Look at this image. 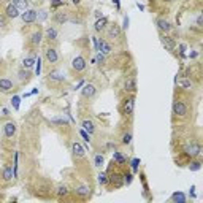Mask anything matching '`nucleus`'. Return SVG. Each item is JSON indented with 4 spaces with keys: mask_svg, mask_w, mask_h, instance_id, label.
<instances>
[{
    "mask_svg": "<svg viewBox=\"0 0 203 203\" xmlns=\"http://www.w3.org/2000/svg\"><path fill=\"white\" fill-rule=\"evenodd\" d=\"M173 114L178 117H186L189 114V108L183 100H176L173 103Z\"/></svg>",
    "mask_w": 203,
    "mask_h": 203,
    "instance_id": "obj_1",
    "label": "nucleus"
},
{
    "mask_svg": "<svg viewBox=\"0 0 203 203\" xmlns=\"http://www.w3.org/2000/svg\"><path fill=\"white\" fill-rule=\"evenodd\" d=\"M106 40H117L121 37V27L117 24H110V25H106Z\"/></svg>",
    "mask_w": 203,
    "mask_h": 203,
    "instance_id": "obj_2",
    "label": "nucleus"
},
{
    "mask_svg": "<svg viewBox=\"0 0 203 203\" xmlns=\"http://www.w3.org/2000/svg\"><path fill=\"white\" fill-rule=\"evenodd\" d=\"M160 42H162V45H164V48L167 51H170V52H173L174 49H176V42H174V38H171L167 33H162L160 35Z\"/></svg>",
    "mask_w": 203,
    "mask_h": 203,
    "instance_id": "obj_3",
    "label": "nucleus"
},
{
    "mask_svg": "<svg viewBox=\"0 0 203 203\" xmlns=\"http://www.w3.org/2000/svg\"><path fill=\"white\" fill-rule=\"evenodd\" d=\"M86 67H87V62L83 56H76L73 60H72V68L75 72H84L86 70Z\"/></svg>",
    "mask_w": 203,
    "mask_h": 203,
    "instance_id": "obj_4",
    "label": "nucleus"
},
{
    "mask_svg": "<svg viewBox=\"0 0 203 203\" xmlns=\"http://www.w3.org/2000/svg\"><path fill=\"white\" fill-rule=\"evenodd\" d=\"M16 132H18V126H16L15 121H8V122L3 126V135L7 138H13L16 135Z\"/></svg>",
    "mask_w": 203,
    "mask_h": 203,
    "instance_id": "obj_5",
    "label": "nucleus"
},
{
    "mask_svg": "<svg viewBox=\"0 0 203 203\" xmlns=\"http://www.w3.org/2000/svg\"><path fill=\"white\" fill-rule=\"evenodd\" d=\"M184 152H186L187 156H191V157H197V156L201 154V148H200L198 143H189V144H186V148H184Z\"/></svg>",
    "mask_w": 203,
    "mask_h": 203,
    "instance_id": "obj_6",
    "label": "nucleus"
},
{
    "mask_svg": "<svg viewBox=\"0 0 203 203\" xmlns=\"http://www.w3.org/2000/svg\"><path fill=\"white\" fill-rule=\"evenodd\" d=\"M45 59L49 62V64H57V60H59V52H57V49L56 48H46V51H45Z\"/></svg>",
    "mask_w": 203,
    "mask_h": 203,
    "instance_id": "obj_7",
    "label": "nucleus"
},
{
    "mask_svg": "<svg viewBox=\"0 0 203 203\" xmlns=\"http://www.w3.org/2000/svg\"><path fill=\"white\" fill-rule=\"evenodd\" d=\"M21 18L24 24H32L37 22V11L35 10H25L24 13H21Z\"/></svg>",
    "mask_w": 203,
    "mask_h": 203,
    "instance_id": "obj_8",
    "label": "nucleus"
},
{
    "mask_svg": "<svg viewBox=\"0 0 203 203\" xmlns=\"http://www.w3.org/2000/svg\"><path fill=\"white\" fill-rule=\"evenodd\" d=\"M113 48L111 45L108 43V40L106 38H99V51L97 52H102L103 56H108V54H111Z\"/></svg>",
    "mask_w": 203,
    "mask_h": 203,
    "instance_id": "obj_9",
    "label": "nucleus"
},
{
    "mask_svg": "<svg viewBox=\"0 0 203 203\" xmlns=\"http://www.w3.org/2000/svg\"><path fill=\"white\" fill-rule=\"evenodd\" d=\"M81 94H83V97H84V99H92V97L97 94V87L94 86L92 83L84 84V86H83V89H81Z\"/></svg>",
    "mask_w": 203,
    "mask_h": 203,
    "instance_id": "obj_10",
    "label": "nucleus"
},
{
    "mask_svg": "<svg viewBox=\"0 0 203 203\" xmlns=\"http://www.w3.org/2000/svg\"><path fill=\"white\" fill-rule=\"evenodd\" d=\"M133 110H135V99H133V97L126 99V100H124V105H122V113H124L126 116H130V114L133 113Z\"/></svg>",
    "mask_w": 203,
    "mask_h": 203,
    "instance_id": "obj_11",
    "label": "nucleus"
},
{
    "mask_svg": "<svg viewBox=\"0 0 203 203\" xmlns=\"http://www.w3.org/2000/svg\"><path fill=\"white\" fill-rule=\"evenodd\" d=\"M5 15H7L8 19H16V18L21 16V11H19L15 5H13V3H10V5H7V8H5Z\"/></svg>",
    "mask_w": 203,
    "mask_h": 203,
    "instance_id": "obj_12",
    "label": "nucleus"
},
{
    "mask_svg": "<svg viewBox=\"0 0 203 203\" xmlns=\"http://www.w3.org/2000/svg\"><path fill=\"white\" fill-rule=\"evenodd\" d=\"M108 183H111L116 189H119V187H122V186H124V178H122V174L114 173V174H111V176L108 178Z\"/></svg>",
    "mask_w": 203,
    "mask_h": 203,
    "instance_id": "obj_13",
    "label": "nucleus"
},
{
    "mask_svg": "<svg viewBox=\"0 0 203 203\" xmlns=\"http://www.w3.org/2000/svg\"><path fill=\"white\" fill-rule=\"evenodd\" d=\"M13 90V81L8 78H0V92L8 94Z\"/></svg>",
    "mask_w": 203,
    "mask_h": 203,
    "instance_id": "obj_14",
    "label": "nucleus"
},
{
    "mask_svg": "<svg viewBox=\"0 0 203 203\" xmlns=\"http://www.w3.org/2000/svg\"><path fill=\"white\" fill-rule=\"evenodd\" d=\"M124 90H126V92H132V94L137 92V81H135L133 76H130V78L126 79V83H124Z\"/></svg>",
    "mask_w": 203,
    "mask_h": 203,
    "instance_id": "obj_15",
    "label": "nucleus"
},
{
    "mask_svg": "<svg viewBox=\"0 0 203 203\" xmlns=\"http://www.w3.org/2000/svg\"><path fill=\"white\" fill-rule=\"evenodd\" d=\"M156 24H157V29H159L162 33H168V32L171 30V24H170L167 19H157Z\"/></svg>",
    "mask_w": 203,
    "mask_h": 203,
    "instance_id": "obj_16",
    "label": "nucleus"
},
{
    "mask_svg": "<svg viewBox=\"0 0 203 203\" xmlns=\"http://www.w3.org/2000/svg\"><path fill=\"white\" fill-rule=\"evenodd\" d=\"M42 40H43V33H42V30H35V32L30 35L29 42H30V45H32V46H40Z\"/></svg>",
    "mask_w": 203,
    "mask_h": 203,
    "instance_id": "obj_17",
    "label": "nucleus"
},
{
    "mask_svg": "<svg viewBox=\"0 0 203 203\" xmlns=\"http://www.w3.org/2000/svg\"><path fill=\"white\" fill-rule=\"evenodd\" d=\"M72 152H73L76 157H79V159H81V157H84V154H86L84 148L81 146L78 141H73V143H72Z\"/></svg>",
    "mask_w": 203,
    "mask_h": 203,
    "instance_id": "obj_18",
    "label": "nucleus"
},
{
    "mask_svg": "<svg viewBox=\"0 0 203 203\" xmlns=\"http://www.w3.org/2000/svg\"><path fill=\"white\" fill-rule=\"evenodd\" d=\"M106 25H108V19H106L105 16H102V18H99V19L95 21L94 29H95V32H103V30L106 29Z\"/></svg>",
    "mask_w": 203,
    "mask_h": 203,
    "instance_id": "obj_19",
    "label": "nucleus"
},
{
    "mask_svg": "<svg viewBox=\"0 0 203 203\" xmlns=\"http://www.w3.org/2000/svg\"><path fill=\"white\" fill-rule=\"evenodd\" d=\"M57 37H59L57 29H56V27H52V25H49L46 29V38L49 40V42H57Z\"/></svg>",
    "mask_w": 203,
    "mask_h": 203,
    "instance_id": "obj_20",
    "label": "nucleus"
},
{
    "mask_svg": "<svg viewBox=\"0 0 203 203\" xmlns=\"http://www.w3.org/2000/svg\"><path fill=\"white\" fill-rule=\"evenodd\" d=\"M81 127H83V130H86L89 135L95 133V126H94V122L90 119H84L83 122H81Z\"/></svg>",
    "mask_w": 203,
    "mask_h": 203,
    "instance_id": "obj_21",
    "label": "nucleus"
},
{
    "mask_svg": "<svg viewBox=\"0 0 203 203\" xmlns=\"http://www.w3.org/2000/svg\"><path fill=\"white\" fill-rule=\"evenodd\" d=\"M75 194L79 195V197H83V198H86V197H89V194H90V189H89L87 186H76V187H75Z\"/></svg>",
    "mask_w": 203,
    "mask_h": 203,
    "instance_id": "obj_22",
    "label": "nucleus"
},
{
    "mask_svg": "<svg viewBox=\"0 0 203 203\" xmlns=\"http://www.w3.org/2000/svg\"><path fill=\"white\" fill-rule=\"evenodd\" d=\"M54 21H56L57 24H65L67 21H68V13L67 11H59L54 15Z\"/></svg>",
    "mask_w": 203,
    "mask_h": 203,
    "instance_id": "obj_23",
    "label": "nucleus"
},
{
    "mask_svg": "<svg viewBox=\"0 0 203 203\" xmlns=\"http://www.w3.org/2000/svg\"><path fill=\"white\" fill-rule=\"evenodd\" d=\"M113 160L116 162L117 165H124L126 162H127V157L122 154V152H119V151H114L113 152Z\"/></svg>",
    "mask_w": 203,
    "mask_h": 203,
    "instance_id": "obj_24",
    "label": "nucleus"
},
{
    "mask_svg": "<svg viewBox=\"0 0 203 203\" xmlns=\"http://www.w3.org/2000/svg\"><path fill=\"white\" fill-rule=\"evenodd\" d=\"M48 76H49V81H54V83H64L65 81V76L60 72H51Z\"/></svg>",
    "mask_w": 203,
    "mask_h": 203,
    "instance_id": "obj_25",
    "label": "nucleus"
},
{
    "mask_svg": "<svg viewBox=\"0 0 203 203\" xmlns=\"http://www.w3.org/2000/svg\"><path fill=\"white\" fill-rule=\"evenodd\" d=\"M68 187H67L65 184H59L57 187H56V195L59 197V198H64V197H67L68 195Z\"/></svg>",
    "mask_w": 203,
    "mask_h": 203,
    "instance_id": "obj_26",
    "label": "nucleus"
},
{
    "mask_svg": "<svg viewBox=\"0 0 203 203\" xmlns=\"http://www.w3.org/2000/svg\"><path fill=\"white\" fill-rule=\"evenodd\" d=\"M18 78L21 83H27V81L30 79V70H25V68H21L18 72Z\"/></svg>",
    "mask_w": 203,
    "mask_h": 203,
    "instance_id": "obj_27",
    "label": "nucleus"
},
{
    "mask_svg": "<svg viewBox=\"0 0 203 203\" xmlns=\"http://www.w3.org/2000/svg\"><path fill=\"white\" fill-rule=\"evenodd\" d=\"M2 178H3L5 181H11L13 178H15V171H13L11 167H5V168H3V171H2Z\"/></svg>",
    "mask_w": 203,
    "mask_h": 203,
    "instance_id": "obj_28",
    "label": "nucleus"
},
{
    "mask_svg": "<svg viewBox=\"0 0 203 203\" xmlns=\"http://www.w3.org/2000/svg\"><path fill=\"white\" fill-rule=\"evenodd\" d=\"M35 57H25L24 60H22V68H25V70H32V67L35 65Z\"/></svg>",
    "mask_w": 203,
    "mask_h": 203,
    "instance_id": "obj_29",
    "label": "nucleus"
},
{
    "mask_svg": "<svg viewBox=\"0 0 203 203\" xmlns=\"http://www.w3.org/2000/svg\"><path fill=\"white\" fill-rule=\"evenodd\" d=\"M13 5H15L19 11H25L27 10V7H29V3H27V0H13L11 2Z\"/></svg>",
    "mask_w": 203,
    "mask_h": 203,
    "instance_id": "obj_30",
    "label": "nucleus"
},
{
    "mask_svg": "<svg viewBox=\"0 0 203 203\" xmlns=\"http://www.w3.org/2000/svg\"><path fill=\"white\" fill-rule=\"evenodd\" d=\"M179 84H181L184 89H187V90H191V89H192V86H194V84H192V81L189 79L187 76H184V78H181V79H179Z\"/></svg>",
    "mask_w": 203,
    "mask_h": 203,
    "instance_id": "obj_31",
    "label": "nucleus"
},
{
    "mask_svg": "<svg viewBox=\"0 0 203 203\" xmlns=\"http://www.w3.org/2000/svg\"><path fill=\"white\" fill-rule=\"evenodd\" d=\"M46 18H48V11L46 10L37 11V22H43V21H46Z\"/></svg>",
    "mask_w": 203,
    "mask_h": 203,
    "instance_id": "obj_32",
    "label": "nucleus"
},
{
    "mask_svg": "<svg viewBox=\"0 0 203 203\" xmlns=\"http://www.w3.org/2000/svg\"><path fill=\"white\" fill-rule=\"evenodd\" d=\"M189 168H191V171H198V170L201 168V162H198V160H194V162H191V165H189Z\"/></svg>",
    "mask_w": 203,
    "mask_h": 203,
    "instance_id": "obj_33",
    "label": "nucleus"
},
{
    "mask_svg": "<svg viewBox=\"0 0 203 203\" xmlns=\"http://www.w3.org/2000/svg\"><path fill=\"white\" fill-rule=\"evenodd\" d=\"M130 167H132V171L135 173V171L138 170V167H140V159H138V157L132 159V162H130Z\"/></svg>",
    "mask_w": 203,
    "mask_h": 203,
    "instance_id": "obj_34",
    "label": "nucleus"
},
{
    "mask_svg": "<svg viewBox=\"0 0 203 203\" xmlns=\"http://www.w3.org/2000/svg\"><path fill=\"white\" fill-rule=\"evenodd\" d=\"M94 165H95L97 168H100V167L103 165V156H102V154H97V156H95V159H94Z\"/></svg>",
    "mask_w": 203,
    "mask_h": 203,
    "instance_id": "obj_35",
    "label": "nucleus"
},
{
    "mask_svg": "<svg viewBox=\"0 0 203 203\" xmlns=\"http://www.w3.org/2000/svg\"><path fill=\"white\" fill-rule=\"evenodd\" d=\"M97 179H99V184H102V186H105L106 183H108V176H106V173H99V176H97Z\"/></svg>",
    "mask_w": 203,
    "mask_h": 203,
    "instance_id": "obj_36",
    "label": "nucleus"
},
{
    "mask_svg": "<svg viewBox=\"0 0 203 203\" xmlns=\"http://www.w3.org/2000/svg\"><path fill=\"white\" fill-rule=\"evenodd\" d=\"M121 141H122V144H130V143H132V133H130V132L124 133V135H122V140H121Z\"/></svg>",
    "mask_w": 203,
    "mask_h": 203,
    "instance_id": "obj_37",
    "label": "nucleus"
},
{
    "mask_svg": "<svg viewBox=\"0 0 203 203\" xmlns=\"http://www.w3.org/2000/svg\"><path fill=\"white\" fill-rule=\"evenodd\" d=\"M174 201H181V203H184L186 201V197H184V194H181V192H176V194H173V197H171Z\"/></svg>",
    "mask_w": 203,
    "mask_h": 203,
    "instance_id": "obj_38",
    "label": "nucleus"
},
{
    "mask_svg": "<svg viewBox=\"0 0 203 203\" xmlns=\"http://www.w3.org/2000/svg\"><path fill=\"white\" fill-rule=\"evenodd\" d=\"M8 25V18L7 15H0V29H5Z\"/></svg>",
    "mask_w": 203,
    "mask_h": 203,
    "instance_id": "obj_39",
    "label": "nucleus"
},
{
    "mask_svg": "<svg viewBox=\"0 0 203 203\" xmlns=\"http://www.w3.org/2000/svg\"><path fill=\"white\" fill-rule=\"evenodd\" d=\"M35 64H37V67H35V75L40 76V73H42V59L38 57V60H37Z\"/></svg>",
    "mask_w": 203,
    "mask_h": 203,
    "instance_id": "obj_40",
    "label": "nucleus"
},
{
    "mask_svg": "<svg viewBox=\"0 0 203 203\" xmlns=\"http://www.w3.org/2000/svg\"><path fill=\"white\" fill-rule=\"evenodd\" d=\"M51 122H54V124H60V126L64 124V126H65V124H67V121L62 119V117H54V119H51Z\"/></svg>",
    "mask_w": 203,
    "mask_h": 203,
    "instance_id": "obj_41",
    "label": "nucleus"
},
{
    "mask_svg": "<svg viewBox=\"0 0 203 203\" xmlns=\"http://www.w3.org/2000/svg\"><path fill=\"white\" fill-rule=\"evenodd\" d=\"M60 5H64V0H52V2H51V7H52V8H57V7H60Z\"/></svg>",
    "mask_w": 203,
    "mask_h": 203,
    "instance_id": "obj_42",
    "label": "nucleus"
},
{
    "mask_svg": "<svg viewBox=\"0 0 203 203\" xmlns=\"http://www.w3.org/2000/svg\"><path fill=\"white\" fill-rule=\"evenodd\" d=\"M19 97H13V100H11V103H13V106H15V110H18L19 108Z\"/></svg>",
    "mask_w": 203,
    "mask_h": 203,
    "instance_id": "obj_43",
    "label": "nucleus"
},
{
    "mask_svg": "<svg viewBox=\"0 0 203 203\" xmlns=\"http://www.w3.org/2000/svg\"><path fill=\"white\" fill-rule=\"evenodd\" d=\"M122 178H124V184H127V186H129V184L132 183V178H133V176H132V174H124Z\"/></svg>",
    "mask_w": 203,
    "mask_h": 203,
    "instance_id": "obj_44",
    "label": "nucleus"
},
{
    "mask_svg": "<svg viewBox=\"0 0 203 203\" xmlns=\"http://www.w3.org/2000/svg\"><path fill=\"white\" fill-rule=\"evenodd\" d=\"M79 133H81V137H83V138H84V140H86V141L89 143V133H87L86 130H83V129L79 130Z\"/></svg>",
    "mask_w": 203,
    "mask_h": 203,
    "instance_id": "obj_45",
    "label": "nucleus"
},
{
    "mask_svg": "<svg viewBox=\"0 0 203 203\" xmlns=\"http://www.w3.org/2000/svg\"><path fill=\"white\" fill-rule=\"evenodd\" d=\"M103 60H105V56H103L102 52H97V62L102 65V64H103Z\"/></svg>",
    "mask_w": 203,
    "mask_h": 203,
    "instance_id": "obj_46",
    "label": "nucleus"
},
{
    "mask_svg": "<svg viewBox=\"0 0 203 203\" xmlns=\"http://www.w3.org/2000/svg\"><path fill=\"white\" fill-rule=\"evenodd\" d=\"M201 22H203V15L200 13V15H198V18H197V25H198V27H201Z\"/></svg>",
    "mask_w": 203,
    "mask_h": 203,
    "instance_id": "obj_47",
    "label": "nucleus"
},
{
    "mask_svg": "<svg viewBox=\"0 0 203 203\" xmlns=\"http://www.w3.org/2000/svg\"><path fill=\"white\" fill-rule=\"evenodd\" d=\"M127 27H129V18L126 16V18H124V25H122V29L127 30Z\"/></svg>",
    "mask_w": 203,
    "mask_h": 203,
    "instance_id": "obj_48",
    "label": "nucleus"
},
{
    "mask_svg": "<svg viewBox=\"0 0 203 203\" xmlns=\"http://www.w3.org/2000/svg\"><path fill=\"white\" fill-rule=\"evenodd\" d=\"M179 49H181V54H184V51H186V45H179Z\"/></svg>",
    "mask_w": 203,
    "mask_h": 203,
    "instance_id": "obj_49",
    "label": "nucleus"
},
{
    "mask_svg": "<svg viewBox=\"0 0 203 203\" xmlns=\"http://www.w3.org/2000/svg\"><path fill=\"white\" fill-rule=\"evenodd\" d=\"M83 86H84V81H81V83H78V84H76V89H79V87H83Z\"/></svg>",
    "mask_w": 203,
    "mask_h": 203,
    "instance_id": "obj_50",
    "label": "nucleus"
},
{
    "mask_svg": "<svg viewBox=\"0 0 203 203\" xmlns=\"http://www.w3.org/2000/svg\"><path fill=\"white\" fill-rule=\"evenodd\" d=\"M70 2H72L73 5H79V2H81V0H70Z\"/></svg>",
    "mask_w": 203,
    "mask_h": 203,
    "instance_id": "obj_51",
    "label": "nucleus"
},
{
    "mask_svg": "<svg viewBox=\"0 0 203 203\" xmlns=\"http://www.w3.org/2000/svg\"><path fill=\"white\" fill-rule=\"evenodd\" d=\"M113 2L116 3V7H117V8H121V3H119V0H113Z\"/></svg>",
    "mask_w": 203,
    "mask_h": 203,
    "instance_id": "obj_52",
    "label": "nucleus"
},
{
    "mask_svg": "<svg viewBox=\"0 0 203 203\" xmlns=\"http://www.w3.org/2000/svg\"><path fill=\"white\" fill-rule=\"evenodd\" d=\"M164 2H168V3H171V2H174V0H164Z\"/></svg>",
    "mask_w": 203,
    "mask_h": 203,
    "instance_id": "obj_53",
    "label": "nucleus"
},
{
    "mask_svg": "<svg viewBox=\"0 0 203 203\" xmlns=\"http://www.w3.org/2000/svg\"><path fill=\"white\" fill-rule=\"evenodd\" d=\"M33 2H42V0H33Z\"/></svg>",
    "mask_w": 203,
    "mask_h": 203,
    "instance_id": "obj_54",
    "label": "nucleus"
}]
</instances>
